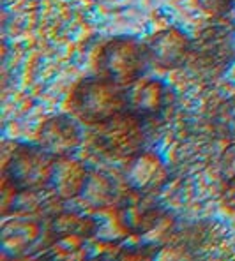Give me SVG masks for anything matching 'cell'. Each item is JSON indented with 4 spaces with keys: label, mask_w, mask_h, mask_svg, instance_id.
<instances>
[{
    "label": "cell",
    "mask_w": 235,
    "mask_h": 261,
    "mask_svg": "<svg viewBox=\"0 0 235 261\" xmlns=\"http://www.w3.org/2000/svg\"><path fill=\"white\" fill-rule=\"evenodd\" d=\"M218 168H219V176L223 178V182L225 184L235 182V141H230L223 148V152L219 153Z\"/></svg>",
    "instance_id": "16"
},
{
    "label": "cell",
    "mask_w": 235,
    "mask_h": 261,
    "mask_svg": "<svg viewBox=\"0 0 235 261\" xmlns=\"http://www.w3.org/2000/svg\"><path fill=\"white\" fill-rule=\"evenodd\" d=\"M90 168L76 155L55 157L48 189L62 203L78 201L87 184Z\"/></svg>",
    "instance_id": "11"
},
{
    "label": "cell",
    "mask_w": 235,
    "mask_h": 261,
    "mask_svg": "<svg viewBox=\"0 0 235 261\" xmlns=\"http://www.w3.org/2000/svg\"><path fill=\"white\" fill-rule=\"evenodd\" d=\"M235 64V29L230 23L203 29L193 39L190 69L203 80L221 78Z\"/></svg>",
    "instance_id": "3"
},
{
    "label": "cell",
    "mask_w": 235,
    "mask_h": 261,
    "mask_svg": "<svg viewBox=\"0 0 235 261\" xmlns=\"http://www.w3.org/2000/svg\"><path fill=\"white\" fill-rule=\"evenodd\" d=\"M150 65L163 71H175L187 65L191 57L193 39L179 27H167L145 41Z\"/></svg>",
    "instance_id": "10"
},
{
    "label": "cell",
    "mask_w": 235,
    "mask_h": 261,
    "mask_svg": "<svg viewBox=\"0 0 235 261\" xmlns=\"http://www.w3.org/2000/svg\"><path fill=\"white\" fill-rule=\"evenodd\" d=\"M221 201L225 205L226 210L235 214V182L233 184H225L223 187V194H221Z\"/></svg>",
    "instance_id": "18"
},
{
    "label": "cell",
    "mask_w": 235,
    "mask_h": 261,
    "mask_svg": "<svg viewBox=\"0 0 235 261\" xmlns=\"http://www.w3.org/2000/svg\"><path fill=\"white\" fill-rule=\"evenodd\" d=\"M55 157L39 143L13 141V148L6 150L2 163V180L20 191L48 189Z\"/></svg>",
    "instance_id": "4"
},
{
    "label": "cell",
    "mask_w": 235,
    "mask_h": 261,
    "mask_svg": "<svg viewBox=\"0 0 235 261\" xmlns=\"http://www.w3.org/2000/svg\"><path fill=\"white\" fill-rule=\"evenodd\" d=\"M52 235L44 217L9 216L4 217L0 228V251L2 258H27L43 252Z\"/></svg>",
    "instance_id": "6"
},
{
    "label": "cell",
    "mask_w": 235,
    "mask_h": 261,
    "mask_svg": "<svg viewBox=\"0 0 235 261\" xmlns=\"http://www.w3.org/2000/svg\"><path fill=\"white\" fill-rule=\"evenodd\" d=\"M128 110L144 120H157L165 117L173 105V88L170 83L154 76H144L136 83L126 88Z\"/></svg>",
    "instance_id": "9"
},
{
    "label": "cell",
    "mask_w": 235,
    "mask_h": 261,
    "mask_svg": "<svg viewBox=\"0 0 235 261\" xmlns=\"http://www.w3.org/2000/svg\"><path fill=\"white\" fill-rule=\"evenodd\" d=\"M126 193H128V189L121 191L119 182L111 175H108L106 171L90 168L87 184L78 201H82L88 210L96 212V210L110 208V206L121 203Z\"/></svg>",
    "instance_id": "12"
},
{
    "label": "cell",
    "mask_w": 235,
    "mask_h": 261,
    "mask_svg": "<svg viewBox=\"0 0 235 261\" xmlns=\"http://www.w3.org/2000/svg\"><path fill=\"white\" fill-rule=\"evenodd\" d=\"M196 4L209 16L225 18L228 14V11L232 9L235 0H196Z\"/></svg>",
    "instance_id": "17"
},
{
    "label": "cell",
    "mask_w": 235,
    "mask_h": 261,
    "mask_svg": "<svg viewBox=\"0 0 235 261\" xmlns=\"http://www.w3.org/2000/svg\"><path fill=\"white\" fill-rule=\"evenodd\" d=\"M46 224L52 237H78V239L94 240L98 233V219L94 212L87 214L64 206H60L46 219Z\"/></svg>",
    "instance_id": "13"
},
{
    "label": "cell",
    "mask_w": 235,
    "mask_h": 261,
    "mask_svg": "<svg viewBox=\"0 0 235 261\" xmlns=\"http://www.w3.org/2000/svg\"><path fill=\"white\" fill-rule=\"evenodd\" d=\"M209 125L219 140L235 141V95L225 97L214 106L209 117Z\"/></svg>",
    "instance_id": "15"
},
{
    "label": "cell",
    "mask_w": 235,
    "mask_h": 261,
    "mask_svg": "<svg viewBox=\"0 0 235 261\" xmlns=\"http://www.w3.org/2000/svg\"><path fill=\"white\" fill-rule=\"evenodd\" d=\"M69 113L85 125H96L128 110L126 88L101 74L83 78L69 94Z\"/></svg>",
    "instance_id": "1"
},
{
    "label": "cell",
    "mask_w": 235,
    "mask_h": 261,
    "mask_svg": "<svg viewBox=\"0 0 235 261\" xmlns=\"http://www.w3.org/2000/svg\"><path fill=\"white\" fill-rule=\"evenodd\" d=\"M96 127V145L101 152L115 159H129L131 155L144 150L147 143V120L129 110Z\"/></svg>",
    "instance_id": "5"
},
{
    "label": "cell",
    "mask_w": 235,
    "mask_h": 261,
    "mask_svg": "<svg viewBox=\"0 0 235 261\" xmlns=\"http://www.w3.org/2000/svg\"><path fill=\"white\" fill-rule=\"evenodd\" d=\"M122 180L126 189L138 194H156L163 189L170 180V168L163 153L156 148L140 150L129 159H126V166L122 170Z\"/></svg>",
    "instance_id": "7"
},
{
    "label": "cell",
    "mask_w": 235,
    "mask_h": 261,
    "mask_svg": "<svg viewBox=\"0 0 235 261\" xmlns=\"http://www.w3.org/2000/svg\"><path fill=\"white\" fill-rule=\"evenodd\" d=\"M83 125L73 113L52 115L37 129V143L53 157L75 155L85 140Z\"/></svg>",
    "instance_id": "8"
},
{
    "label": "cell",
    "mask_w": 235,
    "mask_h": 261,
    "mask_svg": "<svg viewBox=\"0 0 235 261\" xmlns=\"http://www.w3.org/2000/svg\"><path fill=\"white\" fill-rule=\"evenodd\" d=\"M39 256L53 259H85L92 258L90 240L78 237H52L44 252Z\"/></svg>",
    "instance_id": "14"
},
{
    "label": "cell",
    "mask_w": 235,
    "mask_h": 261,
    "mask_svg": "<svg viewBox=\"0 0 235 261\" xmlns=\"http://www.w3.org/2000/svg\"><path fill=\"white\" fill-rule=\"evenodd\" d=\"M150 65L145 41L136 36H115L101 44L96 55L98 74L128 88L144 78Z\"/></svg>",
    "instance_id": "2"
}]
</instances>
